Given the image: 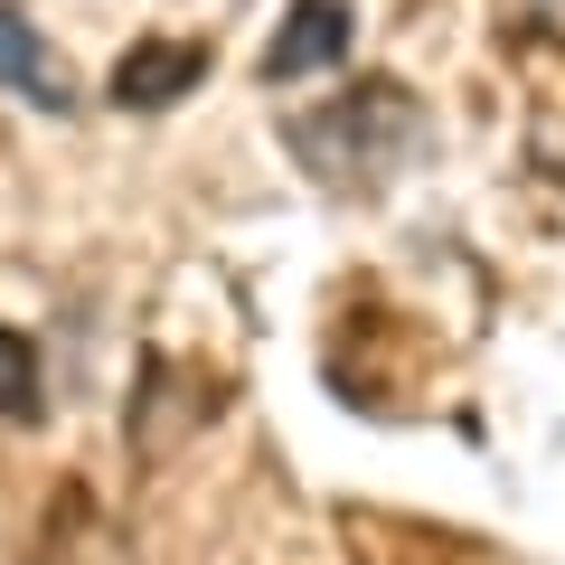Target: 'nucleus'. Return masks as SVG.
Here are the masks:
<instances>
[{"mask_svg": "<svg viewBox=\"0 0 565 565\" xmlns=\"http://www.w3.org/2000/svg\"><path fill=\"white\" fill-rule=\"evenodd\" d=\"M0 85H20L39 114H76V76L47 57V39L20 20V10H10V0H0Z\"/></svg>", "mask_w": 565, "mask_h": 565, "instance_id": "4", "label": "nucleus"}, {"mask_svg": "<svg viewBox=\"0 0 565 565\" xmlns=\"http://www.w3.org/2000/svg\"><path fill=\"white\" fill-rule=\"evenodd\" d=\"M405 122H415V104H405L396 85H349L340 104H321L311 122H292V161H302L311 180H330V189H367L405 151Z\"/></svg>", "mask_w": 565, "mask_h": 565, "instance_id": "1", "label": "nucleus"}, {"mask_svg": "<svg viewBox=\"0 0 565 565\" xmlns=\"http://www.w3.org/2000/svg\"><path fill=\"white\" fill-rule=\"evenodd\" d=\"M340 57H349V0H292V20L274 29V47H264V76L292 85V76L340 66Z\"/></svg>", "mask_w": 565, "mask_h": 565, "instance_id": "3", "label": "nucleus"}, {"mask_svg": "<svg viewBox=\"0 0 565 565\" xmlns=\"http://www.w3.org/2000/svg\"><path fill=\"white\" fill-rule=\"evenodd\" d=\"M0 415H10V424H39L47 415V367H39V349H29L20 330H0Z\"/></svg>", "mask_w": 565, "mask_h": 565, "instance_id": "5", "label": "nucleus"}, {"mask_svg": "<svg viewBox=\"0 0 565 565\" xmlns=\"http://www.w3.org/2000/svg\"><path fill=\"white\" fill-rule=\"evenodd\" d=\"M199 76H207V47L199 39H141V47H122V66H114L104 95H114L122 114H161V104H180Z\"/></svg>", "mask_w": 565, "mask_h": 565, "instance_id": "2", "label": "nucleus"}]
</instances>
